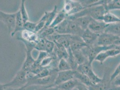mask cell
Returning a JSON list of instances; mask_svg holds the SVG:
<instances>
[{
	"instance_id": "4dcf8cb0",
	"label": "cell",
	"mask_w": 120,
	"mask_h": 90,
	"mask_svg": "<svg viewBox=\"0 0 120 90\" xmlns=\"http://www.w3.org/2000/svg\"><path fill=\"white\" fill-rule=\"evenodd\" d=\"M46 39L40 38L39 40L37 43H36L35 49L37 50L41 51H45V43Z\"/></svg>"
},
{
	"instance_id": "ffe728a7",
	"label": "cell",
	"mask_w": 120,
	"mask_h": 90,
	"mask_svg": "<svg viewBox=\"0 0 120 90\" xmlns=\"http://www.w3.org/2000/svg\"><path fill=\"white\" fill-rule=\"evenodd\" d=\"M74 78L78 80L81 83L85 85L87 87H89L93 85L87 76L80 73L76 70L75 71Z\"/></svg>"
},
{
	"instance_id": "d6986e66",
	"label": "cell",
	"mask_w": 120,
	"mask_h": 90,
	"mask_svg": "<svg viewBox=\"0 0 120 90\" xmlns=\"http://www.w3.org/2000/svg\"><path fill=\"white\" fill-rule=\"evenodd\" d=\"M24 23L22 20L21 15L20 14V11L19 10L16 12V21H15V29L14 31L10 34L12 37H14L16 33L22 31L24 30L23 28Z\"/></svg>"
},
{
	"instance_id": "60d3db41",
	"label": "cell",
	"mask_w": 120,
	"mask_h": 90,
	"mask_svg": "<svg viewBox=\"0 0 120 90\" xmlns=\"http://www.w3.org/2000/svg\"><path fill=\"white\" fill-rule=\"evenodd\" d=\"M7 88L5 84H0V90H6Z\"/></svg>"
},
{
	"instance_id": "83f0119b",
	"label": "cell",
	"mask_w": 120,
	"mask_h": 90,
	"mask_svg": "<svg viewBox=\"0 0 120 90\" xmlns=\"http://www.w3.org/2000/svg\"><path fill=\"white\" fill-rule=\"evenodd\" d=\"M58 71H64L71 70L70 65L65 59H61L59 60L57 67Z\"/></svg>"
},
{
	"instance_id": "8fae6325",
	"label": "cell",
	"mask_w": 120,
	"mask_h": 90,
	"mask_svg": "<svg viewBox=\"0 0 120 90\" xmlns=\"http://www.w3.org/2000/svg\"><path fill=\"white\" fill-rule=\"evenodd\" d=\"M109 25H107L102 21L92 20L90 23L88 29L95 33L100 34L104 32Z\"/></svg>"
},
{
	"instance_id": "7402d4cb",
	"label": "cell",
	"mask_w": 120,
	"mask_h": 90,
	"mask_svg": "<svg viewBox=\"0 0 120 90\" xmlns=\"http://www.w3.org/2000/svg\"><path fill=\"white\" fill-rule=\"evenodd\" d=\"M72 53L78 65H82L88 61L86 56L85 55L82 50L72 51Z\"/></svg>"
},
{
	"instance_id": "836d02e7",
	"label": "cell",
	"mask_w": 120,
	"mask_h": 90,
	"mask_svg": "<svg viewBox=\"0 0 120 90\" xmlns=\"http://www.w3.org/2000/svg\"><path fill=\"white\" fill-rule=\"evenodd\" d=\"M45 22L42 21H39L38 23H37L35 32L37 33H39L40 31H41L45 28Z\"/></svg>"
},
{
	"instance_id": "3957f363",
	"label": "cell",
	"mask_w": 120,
	"mask_h": 90,
	"mask_svg": "<svg viewBox=\"0 0 120 90\" xmlns=\"http://www.w3.org/2000/svg\"><path fill=\"white\" fill-rule=\"evenodd\" d=\"M27 83V72L21 69L17 73L14 78L10 82L5 83V85L7 87L21 88L26 86Z\"/></svg>"
},
{
	"instance_id": "277c9868",
	"label": "cell",
	"mask_w": 120,
	"mask_h": 90,
	"mask_svg": "<svg viewBox=\"0 0 120 90\" xmlns=\"http://www.w3.org/2000/svg\"><path fill=\"white\" fill-rule=\"evenodd\" d=\"M85 8L79 1L65 0L63 6V10L68 17L75 15Z\"/></svg>"
},
{
	"instance_id": "5b68a950",
	"label": "cell",
	"mask_w": 120,
	"mask_h": 90,
	"mask_svg": "<svg viewBox=\"0 0 120 90\" xmlns=\"http://www.w3.org/2000/svg\"><path fill=\"white\" fill-rule=\"evenodd\" d=\"M16 12L9 14L0 10V20L7 27L10 34L15 29Z\"/></svg>"
},
{
	"instance_id": "e575fe53",
	"label": "cell",
	"mask_w": 120,
	"mask_h": 90,
	"mask_svg": "<svg viewBox=\"0 0 120 90\" xmlns=\"http://www.w3.org/2000/svg\"><path fill=\"white\" fill-rule=\"evenodd\" d=\"M112 86H120V75L117 76L112 82Z\"/></svg>"
},
{
	"instance_id": "484cf974",
	"label": "cell",
	"mask_w": 120,
	"mask_h": 90,
	"mask_svg": "<svg viewBox=\"0 0 120 90\" xmlns=\"http://www.w3.org/2000/svg\"><path fill=\"white\" fill-rule=\"evenodd\" d=\"M68 51L69 53V56L67 60L70 65L71 70L75 71L77 70L79 65L75 60V58L70 48L68 49Z\"/></svg>"
},
{
	"instance_id": "f546056e",
	"label": "cell",
	"mask_w": 120,
	"mask_h": 90,
	"mask_svg": "<svg viewBox=\"0 0 120 90\" xmlns=\"http://www.w3.org/2000/svg\"><path fill=\"white\" fill-rule=\"evenodd\" d=\"M55 44L53 41L47 40L46 39L45 43V51L49 54H51L53 52Z\"/></svg>"
},
{
	"instance_id": "e0dca14e",
	"label": "cell",
	"mask_w": 120,
	"mask_h": 90,
	"mask_svg": "<svg viewBox=\"0 0 120 90\" xmlns=\"http://www.w3.org/2000/svg\"><path fill=\"white\" fill-rule=\"evenodd\" d=\"M79 83L80 82L78 80L73 78L55 86L61 90H73L76 88Z\"/></svg>"
},
{
	"instance_id": "d4e9b609",
	"label": "cell",
	"mask_w": 120,
	"mask_h": 90,
	"mask_svg": "<svg viewBox=\"0 0 120 90\" xmlns=\"http://www.w3.org/2000/svg\"><path fill=\"white\" fill-rule=\"evenodd\" d=\"M67 23L68 19L67 18L63 22L54 28L55 33L59 34H66Z\"/></svg>"
},
{
	"instance_id": "d590c367",
	"label": "cell",
	"mask_w": 120,
	"mask_h": 90,
	"mask_svg": "<svg viewBox=\"0 0 120 90\" xmlns=\"http://www.w3.org/2000/svg\"><path fill=\"white\" fill-rule=\"evenodd\" d=\"M76 88H77L78 90H89L87 86L81 83L80 82L78 86L76 87Z\"/></svg>"
},
{
	"instance_id": "603a6c76",
	"label": "cell",
	"mask_w": 120,
	"mask_h": 90,
	"mask_svg": "<svg viewBox=\"0 0 120 90\" xmlns=\"http://www.w3.org/2000/svg\"><path fill=\"white\" fill-rule=\"evenodd\" d=\"M105 32L120 36V22L109 25L105 30Z\"/></svg>"
},
{
	"instance_id": "cb8c5ba5",
	"label": "cell",
	"mask_w": 120,
	"mask_h": 90,
	"mask_svg": "<svg viewBox=\"0 0 120 90\" xmlns=\"http://www.w3.org/2000/svg\"><path fill=\"white\" fill-rule=\"evenodd\" d=\"M105 6L107 11L120 10V0H106Z\"/></svg>"
},
{
	"instance_id": "9a60e30c",
	"label": "cell",
	"mask_w": 120,
	"mask_h": 90,
	"mask_svg": "<svg viewBox=\"0 0 120 90\" xmlns=\"http://www.w3.org/2000/svg\"><path fill=\"white\" fill-rule=\"evenodd\" d=\"M73 20H75L82 30L85 31L88 29L90 23L93 19L89 15H84Z\"/></svg>"
},
{
	"instance_id": "30bf717a",
	"label": "cell",
	"mask_w": 120,
	"mask_h": 90,
	"mask_svg": "<svg viewBox=\"0 0 120 90\" xmlns=\"http://www.w3.org/2000/svg\"><path fill=\"white\" fill-rule=\"evenodd\" d=\"M68 23L67 26L66 34L78 36L81 37L84 31L82 30L74 20L67 18Z\"/></svg>"
},
{
	"instance_id": "1f68e13d",
	"label": "cell",
	"mask_w": 120,
	"mask_h": 90,
	"mask_svg": "<svg viewBox=\"0 0 120 90\" xmlns=\"http://www.w3.org/2000/svg\"><path fill=\"white\" fill-rule=\"evenodd\" d=\"M36 25H37V23H33V22H30L29 21H28L24 24V25H23L24 30L35 32Z\"/></svg>"
},
{
	"instance_id": "6da1fadb",
	"label": "cell",
	"mask_w": 120,
	"mask_h": 90,
	"mask_svg": "<svg viewBox=\"0 0 120 90\" xmlns=\"http://www.w3.org/2000/svg\"><path fill=\"white\" fill-rule=\"evenodd\" d=\"M57 70H54L50 75L43 78H27L26 87L31 86H37L45 87H49L53 85L58 73Z\"/></svg>"
},
{
	"instance_id": "ab89813d",
	"label": "cell",
	"mask_w": 120,
	"mask_h": 90,
	"mask_svg": "<svg viewBox=\"0 0 120 90\" xmlns=\"http://www.w3.org/2000/svg\"><path fill=\"white\" fill-rule=\"evenodd\" d=\"M109 90H120V86H112Z\"/></svg>"
},
{
	"instance_id": "52a82bcc",
	"label": "cell",
	"mask_w": 120,
	"mask_h": 90,
	"mask_svg": "<svg viewBox=\"0 0 120 90\" xmlns=\"http://www.w3.org/2000/svg\"><path fill=\"white\" fill-rule=\"evenodd\" d=\"M118 36L104 32L99 35L96 45L103 46H109L113 45L115 40Z\"/></svg>"
},
{
	"instance_id": "5bb4252c",
	"label": "cell",
	"mask_w": 120,
	"mask_h": 90,
	"mask_svg": "<svg viewBox=\"0 0 120 90\" xmlns=\"http://www.w3.org/2000/svg\"><path fill=\"white\" fill-rule=\"evenodd\" d=\"M22 37L21 38L23 40L34 43H37L40 39L38 33L26 30L22 31Z\"/></svg>"
},
{
	"instance_id": "b9f144b4",
	"label": "cell",
	"mask_w": 120,
	"mask_h": 90,
	"mask_svg": "<svg viewBox=\"0 0 120 90\" xmlns=\"http://www.w3.org/2000/svg\"><path fill=\"white\" fill-rule=\"evenodd\" d=\"M35 90H45L43 86H38L35 88Z\"/></svg>"
},
{
	"instance_id": "d6a6232c",
	"label": "cell",
	"mask_w": 120,
	"mask_h": 90,
	"mask_svg": "<svg viewBox=\"0 0 120 90\" xmlns=\"http://www.w3.org/2000/svg\"><path fill=\"white\" fill-rule=\"evenodd\" d=\"M119 75H120V63L117 65L114 72L110 76V81L111 82H112Z\"/></svg>"
},
{
	"instance_id": "ac0fdd59",
	"label": "cell",
	"mask_w": 120,
	"mask_h": 90,
	"mask_svg": "<svg viewBox=\"0 0 120 90\" xmlns=\"http://www.w3.org/2000/svg\"><path fill=\"white\" fill-rule=\"evenodd\" d=\"M101 21L107 25H111L120 22V18L109 11H107L103 15Z\"/></svg>"
},
{
	"instance_id": "9c48e42d",
	"label": "cell",
	"mask_w": 120,
	"mask_h": 90,
	"mask_svg": "<svg viewBox=\"0 0 120 90\" xmlns=\"http://www.w3.org/2000/svg\"><path fill=\"white\" fill-rule=\"evenodd\" d=\"M99 34L92 32L89 29L85 30L81 36V38L88 46L91 47L96 45Z\"/></svg>"
},
{
	"instance_id": "f35d334b",
	"label": "cell",
	"mask_w": 120,
	"mask_h": 90,
	"mask_svg": "<svg viewBox=\"0 0 120 90\" xmlns=\"http://www.w3.org/2000/svg\"><path fill=\"white\" fill-rule=\"evenodd\" d=\"M113 45L116 46H120V36H118L117 39L115 40Z\"/></svg>"
},
{
	"instance_id": "74e56055",
	"label": "cell",
	"mask_w": 120,
	"mask_h": 90,
	"mask_svg": "<svg viewBox=\"0 0 120 90\" xmlns=\"http://www.w3.org/2000/svg\"><path fill=\"white\" fill-rule=\"evenodd\" d=\"M45 90H61L56 86H51L49 87H43Z\"/></svg>"
},
{
	"instance_id": "4fadbf2b",
	"label": "cell",
	"mask_w": 120,
	"mask_h": 90,
	"mask_svg": "<svg viewBox=\"0 0 120 90\" xmlns=\"http://www.w3.org/2000/svg\"><path fill=\"white\" fill-rule=\"evenodd\" d=\"M57 5H55L52 11H46L45 12L44 15L40 20V21H42L45 22V27L44 29L49 28L52 24L57 14Z\"/></svg>"
},
{
	"instance_id": "4316f807",
	"label": "cell",
	"mask_w": 120,
	"mask_h": 90,
	"mask_svg": "<svg viewBox=\"0 0 120 90\" xmlns=\"http://www.w3.org/2000/svg\"><path fill=\"white\" fill-rule=\"evenodd\" d=\"M25 2L24 0H21L20 9L19 10L24 24L29 21V16L25 7Z\"/></svg>"
},
{
	"instance_id": "8d00e7d4",
	"label": "cell",
	"mask_w": 120,
	"mask_h": 90,
	"mask_svg": "<svg viewBox=\"0 0 120 90\" xmlns=\"http://www.w3.org/2000/svg\"><path fill=\"white\" fill-rule=\"evenodd\" d=\"M26 88V86H24L21 88H12V87H8L6 88V90H25Z\"/></svg>"
},
{
	"instance_id": "ba28073f",
	"label": "cell",
	"mask_w": 120,
	"mask_h": 90,
	"mask_svg": "<svg viewBox=\"0 0 120 90\" xmlns=\"http://www.w3.org/2000/svg\"><path fill=\"white\" fill-rule=\"evenodd\" d=\"M75 71L67 70L59 71L57 73L54 83L52 86H55L74 78Z\"/></svg>"
},
{
	"instance_id": "2e32d148",
	"label": "cell",
	"mask_w": 120,
	"mask_h": 90,
	"mask_svg": "<svg viewBox=\"0 0 120 90\" xmlns=\"http://www.w3.org/2000/svg\"><path fill=\"white\" fill-rule=\"evenodd\" d=\"M112 84L110 80L108 81L105 78H104L100 83L88 87L89 90H109Z\"/></svg>"
},
{
	"instance_id": "7c38bea8",
	"label": "cell",
	"mask_w": 120,
	"mask_h": 90,
	"mask_svg": "<svg viewBox=\"0 0 120 90\" xmlns=\"http://www.w3.org/2000/svg\"><path fill=\"white\" fill-rule=\"evenodd\" d=\"M86 46H88L86 44L81 37L71 35L70 48L72 51L81 50Z\"/></svg>"
},
{
	"instance_id": "8992f818",
	"label": "cell",
	"mask_w": 120,
	"mask_h": 90,
	"mask_svg": "<svg viewBox=\"0 0 120 90\" xmlns=\"http://www.w3.org/2000/svg\"><path fill=\"white\" fill-rule=\"evenodd\" d=\"M120 54V46H116L115 47L108 50L103 51L96 57L95 60L103 64L105 60L109 57H115Z\"/></svg>"
},
{
	"instance_id": "7a4b0ae2",
	"label": "cell",
	"mask_w": 120,
	"mask_h": 90,
	"mask_svg": "<svg viewBox=\"0 0 120 90\" xmlns=\"http://www.w3.org/2000/svg\"><path fill=\"white\" fill-rule=\"evenodd\" d=\"M76 71L87 76L93 85L97 84L102 81V78L99 77L94 72L92 65L89 64L88 61L79 65Z\"/></svg>"
},
{
	"instance_id": "44dd1931",
	"label": "cell",
	"mask_w": 120,
	"mask_h": 90,
	"mask_svg": "<svg viewBox=\"0 0 120 90\" xmlns=\"http://www.w3.org/2000/svg\"><path fill=\"white\" fill-rule=\"evenodd\" d=\"M67 18V16L66 15L65 12L62 10L60 12L57 13L54 20L49 27L54 28L55 27L63 22Z\"/></svg>"
},
{
	"instance_id": "f1b7e54d",
	"label": "cell",
	"mask_w": 120,
	"mask_h": 90,
	"mask_svg": "<svg viewBox=\"0 0 120 90\" xmlns=\"http://www.w3.org/2000/svg\"><path fill=\"white\" fill-rule=\"evenodd\" d=\"M55 33V30L54 28L49 27L48 28L43 29L39 33H38V34L40 38H46V37L54 34Z\"/></svg>"
}]
</instances>
